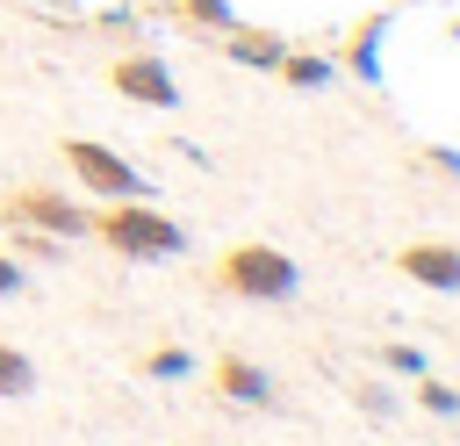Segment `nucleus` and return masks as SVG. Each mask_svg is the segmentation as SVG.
Masks as SVG:
<instances>
[{
    "instance_id": "nucleus-1",
    "label": "nucleus",
    "mask_w": 460,
    "mask_h": 446,
    "mask_svg": "<svg viewBox=\"0 0 460 446\" xmlns=\"http://www.w3.org/2000/svg\"><path fill=\"white\" fill-rule=\"evenodd\" d=\"M216 281H223L230 295L273 302V295H288V288H295V266H288L273 245H230V252L216 259Z\"/></svg>"
},
{
    "instance_id": "nucleus-2",
    "label": "nucleus",
    "mask_w": 460,
    "mask_h": 446,
    "mask_svg": "<svg viewBox=\"0 0 460 446\" xmlns=\"http://www.w3.org/2000/svg\"><path fill=\"white\" fill-rule=\"evenodd\" d=\"M93 230H101L115 252H137V259L180 252V223H165L158 209H108V216H93Z\"/></svg>"
},
{
    "instance_id": "nucleus-3",
    "label": "nucleus",
    "mask_w": 460,
    "mask_h": 446,
    "mask_svg": "<svg viewBox=\"0 0 460 446\" xmlns=\"http://www.w3.org/2000/svg\"><path fill=\"white\" fill-rule=\"evenodd\" d=\"M65 165L86 180V187H101V194H137V173L115 158V151H101V144H86V137H72L65 144Z\"/></svg>"
},
{
    "instance_id": "nucleus-4",
    "label": "nucleus",
    "mask_w": 460,
    "mask_h": 446,
    "mask_svg": "<svg viewBox=\"0 0 460 446\" xmlns=\"http://www.w3.org/2000/svg\"><path fill=\"white\" fill-rule=\"evenodd\" d=\"M115 94H137V101H151V108H172V101H180V86H172V72H165L158 58H122V65H115Z\"/></svg>"
},
{
    "instance_id": "nucleus-5",
    "label": "nucleus",
    "mask_w": 460,
    "mask_h": 446,
    "mask_svg": "<svg viewBox=\"0 0 460 446\" xmlns=\"http://www.w3.org/2000/svg\"><path fill=\"white\" fill-rule=\"evenodd\" d=\"M7 216H14V223H43V230H79V223H86V216H79L65 194H50V187H22Z\"/></svg>"
},
{
    "instance_id": "nucleus-6",
    "label": "nucleus",
    "mask_w": 460,
    "mask_h": 446,
    "mask_svg": "<svg viewBox=\"0 0 460 446\" xmlns=\"http://www.w3.org/2000/svg\"><path fill=\"white\" fill-rule=\"evenodd\" d=\"M402 273L424 281V288H460V252H446V245H410V252H402Z\"/></svg>"
},
{
    "instance_id": "nucleus-7",
    "label": "nucleus",
    "mask_w": 460,
    "mask_h": 446,
    "mask_svg": "<svg viewBox=\"0 0 460 446\" xmlns=\"http://www.w3.org/2000/svg\"><path fill=\"white\" fill-rule=\"evenodd\" d=\"M216 388H223V396H237V403H266V396H273V388H266V374H259L252 360H230V352L216 360Z\"/></svg>"
},
{
    "instance_id": "nucleus-8",
    "label": "nucleus",
    "mask_w": 460,
    "mask_h": 446,
    "mask_svg": "<svg viewBox=\"0 0 460 446\" xmlns=\"http://www.w3.org/2000/svg\"><path fill=\"white\" fill-rule=\"evenodd\" d=\"M29 381H36V374H29V360L0 345V396H29Z\"/></svg>"
},
{
    "instance_id": "nucleus-9",
    "label": "nucleus",
    "mask_w": 460,
    "mask_h": 446,
    "mask_svg": "<svg viewBox=\"0 0 460 446\" xmlns=\"http://www.w3.org/2000/svg\"><path fill=\"white\" fill-rule=\"evenodd\" d=\"M273 65H280L295 86H316V79H323V58H273Z\"/></svg>"
},
{
    "instance_id": "nucleus-10",
    "label": "nucleus",
    "mask_w": 460,
    "mask_h": 446,
    "mask_svg": "<svg viewBox=\"0 0 460 446\" xmlns=\"http://www.w3.org/2000/svg\"><path fill=\"white\" fill-rule=\"evenodd\" d=\"M417 396H424V410H453V403H460V396H453V388H446V381H424V388H417Z\"/></svg>"
},
{
    "instance_id": "nucleus-11",
    "label": "nucleus",
    "mask_w": 460,
    "mask_h": 446,
    "mask_svg": "<svg viewBox=\"0 0 460 446\" xmlns=\"http://www.w3.org/2000/svg\"><path fill=\"white\" fill-rule=\"evenodd\" d=\"M180 7H187V14H201V22H223V29H230V14H223V0H180Z\"/></svg>"
},
{
    "instance_id": "nucleus-12",
    "label": "nucleus",
    "mask_w": 460,
    "mask_h": 446,
    "mask_svg": "<svg viewBox=\"0 0 460 446\" xmlns=\"http://www.w3.org/2000/svg\"><path fill=\"white\" fill-rule=\"evenodd\" d=\"M144 367H151V374H180V367H187V352H151Z\"/></svg>"
},
{
    "instance_id": "nucleus-13",
    "label": "nucleus",
    "mask_w": 460,
    "mask_h": 446,
    "mask_svg": "<svg viewBox=\"0 0 460 446\" xmlns=\"http://www.w3.org/2000/svg\"><path fill=\"white\" fill-rule=\"evenodd\" d=\"M7 288H14V266H7V259H0V295H7Z\"/></svg>"
}]
</instances>
